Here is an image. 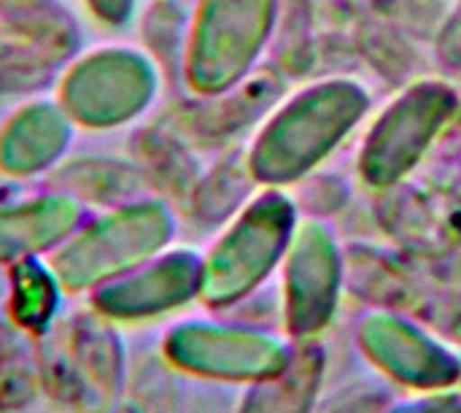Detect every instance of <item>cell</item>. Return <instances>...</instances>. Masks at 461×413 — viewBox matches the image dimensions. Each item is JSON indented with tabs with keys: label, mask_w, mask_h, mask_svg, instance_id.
Masks as SVG:
<instances>
[{
	"label": "cell",
	"mask_w": 461,
	"mask_h": 413,
	"mask_svg": "<svg viewBox=\"0 0 461 413\" xmlns=\"http://www.w3.org/2000/svg\"><path fill=\"white\" fill-rule=\"evenodd\" d=\"M162 87L165 76L140 43L103 41L84 46L59 70L51 95L78 133L111 135L140 124Z\"/></svg>",
	"instance_id": "obj_1"
},
{
	"label": "cell",
	"mask_w": 461,
	"mask_h": 413,
	"mask_svg": "<svg viewBox=\"0 0 461 413\" xmlns=\"http://www.w3.org/2000/svg\"><path fill=\"white\" fill-rule=\"evenodd\" d=\"M176 208L154 195L132 203L86 211L73 235L49 257L65 292L86 298L100 284L154 257L176 241Z\"/></svg>",
	"instance_id": "obj_2"
},
{
	"label": "cell",
	"mask_w": 461,
	"mask_h": 413,
	"mask_svg": "<svg viewBox=\"0 0 461 413\" xmlns=\"http://www.w3.org/2000/svg\"><path fill=\"white\" fill-rule=\"evenodd\" d=\"M294 233L297 211L289 197L267 189L249 200L203 252L200 303L213 314L246 303L284 265Z\"/></svg>",
	"instance_id": "obj_3"
},
{
	"label": "cell",
	"mask_w": 461,
	"mask_h": 413,
	"mask_svg": "<svg viewBox=\"0 0 461 413\" xmlns=\"http://www.w3.org/2000/svg\"><path fill=\"white\" fill-rule=\"evenodd\" d=\"M367 95L351 81H327L300 92L257 135L246 162L254 181L278 187L300 179L359 122Z\"/></svg>",
	"instance_id": "obj_4"
},
{
	"label": "cell",
	"mask_w": 461,
	"mask_h": 413,
	"mask_svg": "<svg viewBox=\"0 0 461 413\" xmlns=\"http://www.w3.org/2000/svg\"><path fill=\"white\" fill-rule=\"evenodd\" d=\"M294 341L267 327L216 317H184L159 338L162 360L186 379L246 387L278 373Z\"/></svg>",
	"instance_id": "obj_5"
},
{
	"label": "cell",
	"mask_w": 461,
	"mask_h": 413,
	"mask_svg": "<svg viewBox=\"0 0 461 413\" xmlns=\"http://www.w3.org/2000/svg\"><path fill=\"white\" fill-rule=\"evenodd\" d=\"M273 0H197L181 65L192 97L230 92L254 65L270 32Z\"/></svg>",
	"instance_id": "obj_6"
},
{
	"label": "cell",
	"mask_w": 461,
	"mask_h": 413,
	"mask_svg": "<svg viewBox=\"0 0 461 413\" xmlns=\"http://www.w3.org/2000/svg\"><path fill=\"white\" fill-rule=\"evenodd\" d=\"M203 252L170 243L154 257L92 289L84 303L113 325L132 330L162 322L200 303Z\"/></svg>",
	"instance_id": "obj_7"
},
{
	"label": "cell",
	"mask_w": 461,
	"mask_h": 413,
	"mask_svg": "<svg viewBox=\"0 0 461 413\" xmlns=\"http://www.w3.org/2000/svg\"><path fill=\"white\" fill-rule=\"evenodd\" d=\"M357 346L392 387L408 392L459 387V349L400 311L365 314L357 322Z\"/></svg>",
	"instance_id": "obj_8"
},
{
	"label": "cell",
	"mask_w": 461,
	"mask_h": 413,
	"mask_svg": "<svg viewBox=\"0 0 461 413\" xmlns=\"http://www.w3.org/2000/svg\"><path fill=\"white\" fill-rule=\"evenodd\" d=\"M343 292V254L321 222L297 225L284 257V330L292 341H316L335 319Z\"/></svg>",
	"instance_id": "obj_9"
},
{
	"label": "cell",
	"mask_w": 461,
	"mask_h": 413,
	"mask_svg": "<svg viewBox=\"0 0 461 413\" xmlns=\"http://www.w3.org/2000/svg\"><path fill=\"white\" fill-rule=\"evenodd\" d=\"M456 92L443 81H424L394 100L373 127L362 151V176L373 187L402 179L454 116Z\"/></svg>",
	"instance_id": "obj_10"
},
{
	"label": "cell",
	"mask_w": 461,
	"mask_h": 413,
	"mask_svg": "<svg viewBox=\"0 0 461 413\" xmlns=\"http://www.w3.org/2000/svg\"><path fill=\"white\" fill-rule=\"evenodd\" d=\"M78 127L51 92L16 100L0 119V176L11 184H43L73 151Z\"/></svg>",
	"instance_id": "obj_11"
},
{
	"label": "cell",
	"mask_w": 461,
	"mask_h": 413,
	"mask_svg": "<svg viewBox=\"0 0 461 413\" xmlns=\"http://www.w3.org/2000/svg\"><path fill=\"white\" fill-rule=\"evenodd\" d=\"M86 208L49 184H19L0 197V271L51 257L84 222Z\"/></svg>",
	"instance_id": "obj_12"
},
{
	"label": "cell",
	"mask_w": 461,
	"mask_h": 413,
	"mask_svg": "<svg viewBox=\"0 0 461 413\" xmlns=\"http://www.w3.org/2000/svg\"><path fill=\"white\" fill-rule=\"evenodd\" d=\"M57 330L81 376L111 408L124 392L132 365L124 327L113 325L111 319L81 303L78 308H70L62 317Z\"/></svg>",
	"instance_id": "obj_13"
},
{
	"label": "cell",
	"mask_w": 461,
	"mask_h": 413,
	"mask_svg": "<svg viewBox=\"0 0 461 413\" xmlns=\"http://www.w3.org/2000/svg\"><path fill=\"white\" fill-rule=\"evenodd\" d=\"M43 184L65 192L86 211L116 208L149 195L138 165L127 154L105 151H70Z\"/></svg>",
	"instance_id": "obj_14"
},
{
	"label": "cell",
	"mask_w": 461,
	"mask_h": 413,
	"mask_svg": "<svg viewBox=\"0 0 461 413\" xmlns=\"http://www.w3.org/2000/svg\"><path fill=\"white\" fill-rule=\"evenodd\" d=\"M68 292L49 257H30L3 271V317L27 338H46L68 314Z\"/></svg>",
	"instance_id": "obj_15"
},
{
	"label": "cell",
	"mask_w": 461,
	"mask_h": 413,
	"mask_svg": "<svg viewBox=\"0 0 461 413\" xmlns=\"http://www.w3.org/2000/svg\"><path fill=\"white\" fill-rule=\"evenodd\" d=\"M327 357L316 341H294L289 363L243 387L235 413H313L321 400Z\"/></svg>",
	"instance_id": "obj_16"
},
{
	"label": "cell",
	"mask_w": 461,
	"mask_h": 413,
	"mask_svg": "<svg viewBox=\"0 0 461 413\" xmlns=\"http://www.w3.org/2000/svg\"><path fill=\"white\" fill-rule=\"evenodd\" d=\"M127 157L138 165L149 195L170 203L173 208L189 200L197 179L173 127L162 122L135 124L127 138Z\"/></svg>",
	"instance_id": "obj_17"
},
{
	"label": "cell",
	"mask_w": 461,
	"mask_h": 413,
	"mask_svg": "<svg viewBox=\"0 0 461 413\" xmlns=\"http://www.w3.org/2000/svg\"><path fill=\"white\" fill-rule=\"evenodd\" d=\"M0 30L68 65L84 49V19L70 0H0Z\"/></svg>",
	"instance_id": "obj_18"
},
{
	"label": "cell",
	"mask_w": 461,
	"mask_h": 413,
	"mask_svg": "<svg viewBox=\"0 0 461 413\" xmlns=\"http://www.w3.org/2000/svg\"><path fill=\"white\" fill-rule=\"evenodd\" d=\"M32 360L38 371L41 398L65 413H108V406L70 360L57 327L46 338L32 341Z\"/></svg>",
	"instance_id": "obj_19"
},
{
	"label": "cell",
	"mask_w": 461,
	"mask_h": 413,
	"mask_svg": "<svg viewBox=\"0 0 461 413\" xmlns=\"http://www.w3.org/2000/svg\"><path fill=\"white\" fill-rule=\"evenodd\" d=\"M65 65L46 49L0 30V100H24L51 92Z\"/></svg>",
	"instance_id": "obj_20"
},
{
	"label": "cell",
	"mask_w": 461,
	"mask_h": 413,
	"mask_svg": "<svg viewBox=\"0 0 461 413\" xmlns=\"http://www.w3.org/2000/svg\"><path fill=\"white\" fill-rule=\"evenodd\" d=\"M108 413H181L178 373L159 352L132 360L127 387Z\"/></svg>",
	"instance_id": "obj_21"
},
{
	"label": "cell",
	"mask_w": 461,
	"mask_h": 413,
	"mask_svg": "<svg viewBox=\"0 0 461 413\" xmlns=\"http://www.w3.org/2000/svg\"><path fill=\"white\" fill-rule=\"evenodd\" d=\"M254 181L251 170H249V162L246 168H238L232 160L216 165L205 179H200L189 195V214L200 222V225H208V227H216V225H227L246 203H243V195H246V184L243 181Z\"/></svg>",
	"instance_id": "obj_22"
},
{
	"label": "cell",
	"mask_w": 461,
	"mask_h": 413,
	"mask_svg": "<svg viewBox=\"0 0 461 413\" xmlns=\"http://www.w3.org/2000/svg\"><path fill=\"white\" fill-rule=\"evenodd\" d=\"M41 400L32 346L24 354L0 363V413H24Z\"/></svg>",
	"instance_id": "obj_23"
},
{
	"label": "cell",
	"mask_w": 461,
	"mask_h": 413,
	"mask_svg": "<svg viewBox=\"0 0 461 413\" xmlns=\"http://www.w3.org/2000/svg\"><path fill=\"white\" fill-rule=\"evenodd\" d=\"M392 403L394 392L389 381L384 384L381 379H359L321 398L313 413H384Z\"/></svg>",
	"instance_id": "obj_24"
},
{
	"label": "cell",
	"mask_w": 461,
	"mask_h": 413,
	"mask_svg": "<svg viewBox=\"0 0 461 413\" xmlns=\"http://www.w3.org/2000/svg\"><path fill=\"white\" fill-rule=\"evenodd\" d=\"M84 14L108 32H122L138 22L143 0H81Z\"/></svg>",
	"instance_id": "obj_25"
},
{
	"label": "cell",
	"mask_w": 461,
	"mask_h": 413,
	"mask_svg": "<svg viewBox=\"0 0 461 413\" xmlns=\"http://www.w3.org/2000/svg\"><path fill=\"white\" fill-rule=\"evenodd\" d=\"M384 413H461V387L411 392V398L394 400Z\"/></svg>",
	"instance_id": "obj_26"
},
{
	"label": "cell",
	"mask_w": 461,
	"mask_h": 413,
	"mask_svg": "<svg viewBox=\"0 0 461 413\" xmlns=\"http://www.w3.org/2000/svg\"><path fill=\"white\" fill-rule=\"evenodd\" d=\"M438 54L446 65L459 68L461 65V3L456 11L451 14V19L443 27V35L438 41Z\"/></svg>",
	"instance_id": "obj_27"
},
{
	"label": "cell",
	"mask_w": 461,
	"mask_h": 413,
	"mask_svg": "<svg viewBox=\"0 0 461 413\" xmlns=\"http://www.w3.org/2000/svg\"><path fill=\"white\" fill-rule=\"evenodd\" d=\"M30 346H32V341H27V338L3 317V311H0V363H3V360H11V357H16V354L30 352Z\"/></svg>",
	"instance_id": "obj_28"
},
{
	"label": "cell",
	"mask_w": 461,
	"mask_h": 413,
	"mask_svg": "<svg viewBox=\"0 0 461 413\" xmlns=\"http://www.w3.org/2000/svg\"><path fill=\"white\" fill-rule=\"evenodd\" d=\"M16 187H19V184H11L8 179H3V176H0V197H5V195H8L11 189H16Z\"/></svg>",
	"instance_id": "obj_29"
},
{
	"label": "cell",
	"mask_w": 461,
	"mask_h": 413,
	"mask_svg": "<svg viewBox=\"0 0 461 413\" xmlns=\"http://www.w3.org/2000/svg\"><path fill=\"white\" fill-rule=\"evenodd\" d=\"M167 3H173V5H181V8H186V11H192L197 0H167Z\"/></svg>",
	"instance_id": "obj_30"
},
{
	"label": "cell",
	"mask_w": 461,
	"mask_h": 413,
	"mask_svg": "<svg viewBox=\"0 0 461 413\" xmlns=\"http://www.w3.org/2000/svg\"><path fill=\"white\" fill-rule=\"evenodd\" d=\"M0 300H3V271H0Z\"/></svg>",
	"instance_id": "obj_31"
},
{
	"label": "cell",
	"mask_w": 461,
	"mask_h": 413,
	"mask_svg": "<svg viewBox=\"0 0 461 413\" xmlns=\"http://www.w3.org/2000/svg\"><path fill=\"white\" fill-rule=\"evenodd\" d=\"M459 387H461V371H459Z\"/></svg>",
	"instance_id": "obj_32"
}]
</instances>
